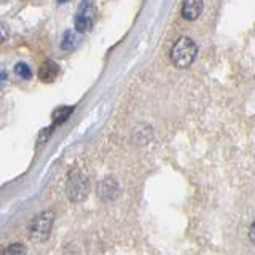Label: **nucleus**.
<instances>
[{
	"label": "nucleus",
	"instance_id": "1",
	"mask_svg": "<svg viewBox=\"0 0 255 255\" xmlns=\"http://www.w3.org/2000/svg\"><path fill=\"white\" fill-rule=\"evenodd\" d=\"M198 46L190 37H180L175 40V43L171 48V61L175 67L187 69L196 59Z\"/></svg>",
	"mask_w": 255,
	"mask_h": 255
},
{
	"label": "nucleus",
	"instance_id": "2",
	"mask_svg": "<svg viewBox=\"0 0 255 255\" xmlns=\"http://www.w3.org/2000/svg\"><path fill=\"white\" fill-rule=\"evenodd\" d=\"M54 225V214L51 211H43L35 215L30 223L29 236L34 243H43L51 235V230Z\"/></svg>",
	"mask_w": 255,
	"mask_h": 255
},
{
	"label": "nucleus",
	"instance_id": "3",
	"mask_svg": "<svg viewBox=\"0 0 255 255\" xmlns=\"http://www.w3.org/2000/svg\"><path fill=\"white\" fill-rule=\"evenodd\" d=\"M93 13H94L93 2L91 0H83L77 11V16H75V32H78V34H85V32L91 29Z\"/></svg>",
	"mask_w": 255,
	"mask_h": 255
},
{
	"label": "nucleus",
	"instance_id": "4",
	"mask_svg": "<svg viewBox=\"0 0 255 255\" xmlns=\"http://www.w3.org/2000/svg\"><path fill=\"white\" fill-rule=\"evenodd\" d=\"M67 191L72 201H80V199H83L86 196L88 182H86V177L80 171H74L70 174L69 182H67Z\"/></svg>",
	"mask_w": 255,
	"mask_h": 255
},
{
	"label": "nucleus",
	"instance_id": "5",
	"mask_svg": "<svg viewBox=\"0 0 255 255\" xmlns=\"http://www.w3.org/2000/svg\"><path fill=\"white\" fill-rule=\"evenodd\" d=\"M204 0H183L182 2V18L187 21H195L203 13Z\"/></svg>",
	"mask_w": 255,
	"mask_h": 255
},
{
	"label": "nucleus",
	"instance_id": "6",
	"mask_svg": "<svg viewBox=\"0 0 255 255\" xmlns=\"http://www.w3.org/2000/svg\"><path fill=\"white\" fill-rule=\"evenodd\" d=\"M59 75V66L51 59H46L38 69V80L43 83H51Z\"/></svg>",
	"mask_w": 255,
	"mask_h": 255
},
{
	"label": "nucleus",
	"instance_id": "7",
	"mask_svg": "<svg viewBox=\"0 0 255 255\" xmlns=\"http://www.w3.org/2000/svg\"><path fill=\"white\" fill-rule=\"evenodd\" d=\"M78 45V35L75 30H67L66 34L62 37V42H61V48L64 51H72L75 50V46Z\"/></svg>",
	"mask_w": 255,
	"mask_h": 255
},
{
	"label": "nucleus",
	"instance_id": "8",
	"mask_svg": "<svg viewBox=\"0 0 255 255\" xmlns=\"http://www.w3.org/2000/svg\"><path fill=\"white\" fill-rule=\"evenodd\" d=\"M72 112H74V107H59L53 112V122L54 125H61L64 123L66 120L72 115Z\"/></svg>",
	"mask_w": 255,
	"mask_h": 255
},
{
	"label": "nucleus",
	"instance_id": "9",
	"mask_svg": "<svg viewBox=\"0 0 255 255\" xmlns=\"http://www.w3.org/2000/svg\"><path fill=\"white\" fill-rule=\"evenodd\" d=\"M26 247H24L22 244L16 243V244H10L6 246L5 249L0 252V255H26Z\"/></svg>",
	"mask_w": 255,
	"mask_h": 255
},
{
	"label": "nucleus",
	"instance_id": "10",
	"mask_svg": "<svg viewBox=\"0 0 255 255\" xmlns=\"http://www.w3.org/2000/svg\"><path fill=\"white\" fill-rule=\"evenodd\" d=\"M112 182H114V180H110V179L102 180V182H101L99 190H102V188H104V191H99V193H101V196H102V198H109V196H110V198H114V196L117 195V187L110 188Z\"/></svg>",
	"mask_w": 255,
	"mask_h": 255
},
{
	"label": "nucleus",
	"instance_id": "11",
	"mask_svg": "<svg viewBox=\"0 0 255 255\" xmlns=\"http://www.w3.org/2000/svg\"><path fill=\"white\" fill-rule=\"evenodd\" d=\"M14 74L21 78H24V80H29L32 77V70L29 69V66L26 62H18L14 66Z\"/></svg>",
	"mask_w": 255,
	"mask_h": 255
},
{
	"label": "nucleus",
	"instance_id": "12",
	"mask_svg": "<svg viewBox=\"0 0 255 255\" xmlns=\"http://www.w3.org/2000/svg\"><path fill=\"white\" fill-rule=\"evenodd\" d=\"M8 37V29L5 27V24H0V42H5Z\"/></svg>",
	"mask_w": 255,
	"mask_h": 255
},
{
	"label": "nucleus",
	"instance_id": "13",
	"mask_svg": "<svg viewBox=\"0 0 255 255\" xmlns=\"http://www.w3.org/2000/svg\"><path fill=\"white\" fill-rule=\"evenodd\" d=\"M249 235H251V241L254 243V223L251 225V231H249Z\"/></svg>",
	"mask_w": 255,
	"mask_h": 255
},
{
	"label": "nucleus",
	"instance_id": "14",
	"mask_svg": "<svg viewBox=\"0 0 255 255\" xmlns=\"http://www.w3.org/2000/svg\"><path fill=\"white\" fill-rule=\"evenodd\" d=\"M5 78H6V74H5V72H0V83H2Z\"/></svg>",
	"mask_w": 255,
	"mask_h": 255
},
{
	"label": "nucleus",
	"instance_id": "15",
	"mask_svg": "<svg viewBox=\"0 0 255 255\" xmlns=\"http://www.w3.org/2000/svg\"><path fill=\"white\" fill-rule=\"evenodd\" d=\"M66 2H69V0H58V3H66Z\"/></svg>",
	"mask_w": 255,
	"mask_h": 255
}]
</instances>
